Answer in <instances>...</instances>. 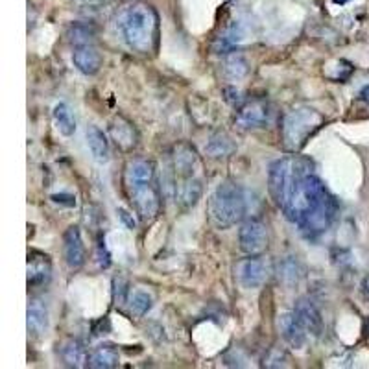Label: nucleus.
Segmentation results:
<instances>
[{"label":"nucleus","mask_w":369,"mask_h":369,"mask_svg":"<svg viewBox=\"0 0 369 369\" xmlns=\"http://www.w3.org/2000/svg\"><path fill=\"white\" fill-rule=\"evenodd\" d=\"M89 368L113 369L119 368V351L113 346H100L89 356Z\"/></svg>","instance_id":"obj_22"},{"label":"nucleus","mask_w":369,"mask_h":369,"mask_svg":"<svg viewBox=\"0 0 369 369\" xmlns=\"http://www.w3.org/2000/svg\"><path fill=\"white\" fill-rule=\"evenodd\" d=\"M294 314L299 318V321L303 323V327L306 328L309 336H319V334H321L323 321H321V314H319V310L316 309V305L312 301L306 299V297L297 301L296 309H294Z\"/></svg>","instance_id":"obj_16"},{"label":"nucleus","mask_w":369,"mask_h":369,"mask_svg":"<svg viewBox=\"0 0 369 369\" xmlns=\"http://www.w3.org/2000/svg\"><path fill=\"white\" fill-rule=\"evenodd\" d=\"M52 201L58 203V205H67V207L76 205V200H74V196H70V194H54V196H52Z\"/></svg>","instance_id":"obj_31"},{"label":"nucleus","mask_w":369,"mask_h":369,"mask_svg":"<svg viewBox=\"0 0 369 369\" xmlns=\"http://www.w3.org/2000/svg\"><path fill=\"white\" fill-rule=\"evenodd\" d=\"M61 360L65 362V365H69V368H85L89 365V356H87L85 347L80 340L76 338H69L67 342L61 343Z\"/></svg>","instance_id":"obj_18"},{"label":"nucleus","mask_w":369,"mask_h":369,"mask_svg":"<svg viewBox=\"0 0 369 369\" xmlns=\"http://www.w3.org/2000/svg\"><path fill=\"white\" fill-rule=\"evenodd\" d=\"M52 117H54V124L58 132L65 137H70L76 132V117H74L73 109H70L67 104H55L54 111H52Z\"/></svg>","instance_id":"obj_23"},{"label":"nucleus","mask_w":369,"mask_h":369,"mask_svg":"<svg viewBox=\"0 0 369 369\" xmlns=\"http://www.w3.org/2000/svg\"><path fill=\"white\" fill-rule=\"evenodd\" d=\"M279 331L283 334L284 342L288 343L294 349H303L309 340V333L306 328L303 327V323L299 321L294 312H287V314L279 316Z\"/></svg>","instance_id":"obj_12"},{"label":"nucleus","mask_w":369,"mask_h":369,"mask_svg":"<svg viewBox=\"0 0 369 369\" xmlns=\"http://www.w3.org/2000/svg\"><path fill=\"white\" fill-rule=\"evenodd\" d=\"M235 272H237V279L242 288L257 290L269 279L272 266H269V262L264 257L250 255V259H244L238 262Z\"/></svg>","instance_id":"obj_7"},{"label":"nucleus","mask_w":369,"mask_h":369,"mask_svg":"<svg viewBox=\"0 0 369 369\" xmlns=\"http://www.w3.org/2000/svg\"><path fill=\"white\" fill-rule=\"evenodd\" d=\"M109 135L114 144L124 151H129L137 146L139 133L132 122L124 117H114L109 124Z\"/></svg>","instance_id":"obj_13"},{"label":"nucleus","mask_w":369,"mask_h":369,"mask_svg":"<svg viewBox=\"0 0 369 369\" xmlns=\"http://www.w3.org/2000/svg\"><path fill=\"white\" fill-rule=\"evenodd\" d=\"M368 333H369V319H368Z\"/></svg>","instance_id":"obj_37"},{"label":"nucleus","mask_w":369,"mask_h":369,"mask_svg":"<svg viewBox=\"0 0 369 369\" xmlns=\"http://www.w3.org/2000/svg\"><path fill=\"white\" fill-rule=\"evenodd\" d=\"M269 120V107L264 102L255 100V102H247L238 109L237 126L240 129H257V128H264Z\"/></svg>","instance_id":"obj_10"},{"label":"nucleus","mask_w":369,"mask_h":369,"mask_svg":"<svg viewBox=\"0 0 369 369\" xmlns=\"http://www.w3.org/2000/svg\"><path fill=\"white\" fill-rule=\"evenodd\" d=\"M283 210L288 220L299 225L305 237L314 238L331 228L338 203L323 181L314 172H310L294 187Z\"/></svg>","instance_id":"obj_1"},{"label":"nucleus","mask_w":369,"mask_h":369,"mask_svg":"<svg viewBox=\"0 0 369 369\" xmlns=\"http://www.w3.org/2000/svg\"><path fill=\"white\" fill-rule=\"evenodd\" d=\"M290 356L281 349V347H274L269 349L268 355L264 356V368H288Z\"/></svg>","instance_id":"obj_27"},{"label":"nucleus","mask_w":369,"mask_h":369,"mask_svg":"<svg viewBox=\"0 0 369 369\" xmlns=\"http://www.w3.org/2000/svg\"><path fill=\"white\" fill-rule=\"evenodd\" d=\"M26 327L28 334L33 338H39L46 333V328H48V310H46V305L43 301L32 299L28 303Z\"/></svg>","instance_id":"obj_17"},{"label":"nucleus","mask_w":369,"mask_h":369,"mask_svg":"<svg viewBox=\"0 0 369 369\" xmlns=\"http://www.w3.org/2000/svg\"><path fill=\"white\" fill-rule=\"evenodd\" d=\"M119 216H120V220H122V222L126 223V228H128V229H135V228H137V222H135L133 215H129V213L126 209H119Z\"/></svg>","instance_id":"obj_32"},{"label":"nucleus","mask_w":369,"mask_h":369,"mask_svg":"<svg viewBox=\"0 0 369 369\" xmlns=\"http://www.w3.org/2000/svg\"><path fill=\"white\" fill-rule=\"evenodd\" d=\"M250 73V65H247L246 58L240 54H229L223 60V74L229 80H242Z\"/></svg>","instance_id":"obj_25"},{"label":"nucleus","mask_w":369,"mask_h":369,"mask_svg":"<svg viewBox=\"0 0 369 369\" xmlns=\"http://www.w3.org/2000/svg\"><path fill=\"white\" fill-rule=\"evenodd\" d=\"M126 191L142 220H154L159 215L161 196L155 187L154 163L146 159H133L124 173Z\"/></svg>","instance_id":"obj_3"},{"label":"nucleus","mask_w":369,"mask_h":369,"mask_svg":"<svg viewBox=\"0 0 369 369\" xmlns=\"http://www.w3.org/2000/svg\"><path fill=\"white\" fill-rule=\"evenodd\" d=\"M69 39L74 43L76 46H85V45H91L92 39H95V30L91 26H87V24H73L69 28Z\"/></svg>","instance_id":"obj_26"},{"label":"nucleus","mask_w":369,"mask_h":369,"mask_svg":"<svg viewBox=\"0 0 369 369\" xmlns=\"http://www.w3.org/2000/svg\"><path fill=\"white\" fill-rule=\"evenodd\" d=\"M247 213L246 191L232 181H222L209 201V215L218 229L237 225Z\"/></svg>","instance_id":"obj_5"},{"label":"nucleus","mask_w":369,"mask_h":369,"mask_svg":"<svg viewBox=\"0 0 369 369\" xmlns=\"http://www.w3.org/2000/svg\"><path fill=\"white\" fill-rule=\"evenodd\" d=\"M87 137V146H89V151L95 157V161L98 163H107L109 161V142H107V137L104 135L100 128L96 126H89L85 132Z\"/></svg>","instance_id":"obj_19"},{"label":"nucleus","mask_w":369,"mask_h":369,"mask_svg":"<svg viewBox=\"0 0 369 369\" xmlns=\"http://www.w3.org/2000/svg\"><path fill=\"white\" fill-rule=\"evenodd\" d=\"M281 279H283L287 284H294L297 283V279H299V269H297V262L292 259L284 260L283 266H281Z\"/></svg>","instance_id":"obj_28"},{"label":"nucleus","mask_w":369,"mask_h":369,"mask_svg":"<svg viewBox=\"0 0 369 369\" xmlns=\"http://www.w3.org/2000/svg\"><path fill=\"white\" fill-rule=\"evenodd\" d=\"M128 305L133 316L142 318V316H146L151 310V306H154V296H151L148 290H141V288H137V290L129 292Z\"/></svg>","instance_id":"obj_24"},{"label":"nucleus","mask_w":369,"mask_h":369,"mask_svg":"<svg viewBox=\"0 0 369 369\" xmlns=\"http://www.w3.org/2000/svg\"><path fill=\"white\" fill-rule=\"evenodd\" d=\"M128 297H129V292H128V288H126V281H124L122 277H114L113 279L114 305L122 306L124 303H128Z\"/></svg>","instance_id":"obj_29"},{"label":"nucleus","mask_w":369,"mask_h":369,"mask_svg":"<svg viewBox=\"0 0 369 369\" xmlns=\"http://www.w3.org/2000/svg\"><path fill=\"white\" fill-rule=\"evenodd\" d=\"M323 124V117L316 109L301 107L294 109L284 117L283 120V141L287 150L299 151Z\"/></svg>","instance_id":"obj_6"},{"label":"nucleus","mask_w":369,"mask_h":369,"mask_svg":"<svg viewBox=\"0 0 369 369\" xmlns=\"http://www.w3.org/2000/svg\"><path fill=\"white\" fill-rule=\"evenodd\" d=\"M63 257L70 269H80L85 264L87 253L83 246L82 231L77 225H70L63 235Z\"/></svg>","instance_id":"obj_9"},{"label":"nucleus","mask_w":369,"mask_h":369,"mask_svg":"<svg viewBox=\"0 0 369 369\" xmlns=\"http://www.w3.org/2000/svg\"><path fill=\"white\" fill-rule=\"evenodd\" d=\"M80 4H85V6H98L102 0H77Z\"/></svg>","instance_id":"obj_34"},{"label":"nucleus","mask_w":369,"mask_h":369,"mask_svg":"<svg viewBox=\"0 0 369 369\" xmlns=\"http://www.w3.org/2000/svg\"><path fill=\"white\" fill-rule=\"evenodd\" d=\"M235 151H237V144L228 133L223 132L213 133L205 144V154L213 159H223V157H229Z\"/></svg>","instance_id":"obj_20"},{"label":"nucleus","mask_w":369,"mask_h":369,"mask_svg":"<svg viewBox=\"0 0 369 369\" xmlns=\"http://www.w3.org/2000/svg\"><path fill=\"white\" fill-rule=\"evenodd\" d=\"M178 194V201L179 205L183 209H191L194 207L200 201L201 194H203V181L200 178H188V179H183V183L179 185V191H176Z\"/></svg>","instance_id":"obj_21"},{"label":"nucleus","mask_w":369,"mask_h":369,"mask_svg":"<svg viewBox=\"0 0 369 369\" xmlns=\"http://www.w3.org/2000/svg\"><path fill=\"white\" fill-rule=\"evenodd\" d=\"M238 244L246 255H260L268 247V228L262 220L250 218L240 225Z\"/></svg>","instance_id":"obj_8"},{"label":"nucleus","mask_w":369,"mask_h":369,"mask_svg":"<svg viewBox=\"0 0 369 369\" xmlns=\"http://www.w3.org/2000/svg\"><path fill=\"white\" fill-rule=\"evenodd\" d=\"M73 63L77 70L85 76H95L102 69L104 58L92 45L77 46L73 54Z\"/></svg>","instance_id":"obj_15"},{"label":"nucleus","mask_w":369,"mask_h":369,"mask_svg":"<svg viewBox=\"0 0 369 369\" xmlns=\"http://www.w3.org/2000/svg\"><path fill=\"white\" fill-rule=\"evenodd\" d=\"M334 2H336V4H340V6H343V4H347L349 0H334Z\"/></svg>","instance_id":"obj_36"},{"label":"nucleus","mask_w":369,"mask_h":369,"mask_svg":"<svg viewBox=\"0 0 369 369\" xmlns=\"http://www.w3.org/2000/svg\"><path fill=\"white\" fill-rule=\"evenodd\" d=\"M223 95H225V100L232 105V107H242V92L238 91L237 87H225L223 89Z\"/></svg>","instance_id":"obj_30"},{"label":"nucleus","mask_w":369,"mask_h":369,"mask_svg":"<svg viewBox=\"0 0 369 369\" xmlns=\"http://www.w3.org/2000/svg\"><path fill=\"white\" fill-rule=\"evenodd\" d=\"M117 30H119L122 41L129 50L139 54H150L157 46V14L146 4H133L126 8L117 18Z\"/></svg>","instance_id":"obj_2"},{"label":"nucleus","mask_w":369,"mask_h":369,"mask_svg":"<svg viewBox=\"0 0 369 369\" xmlns=\"http://www.w3.org/2000/svg\"><path fill=\"white\" fill-rule=\"evenodd\" d=\"M310 172H314V164L301 155H288V157L275 161L269 166L268 176V188L272 200L283 209L299 179L305 178Z\"/></svg>","instance_id":"obj_4"},{"label":"nucleus","mask_w":369,"mask_h":369,"mask_svg":"<svg viewBox=\"0 0 369 369\" xmlns=\"http://www.w3.org/2000/svg\"><path fill=\"white\" fill-rule=\"evenodd\" d=\"M172 169L176 176H179L181 179L194 178L196 170L200 169V159H198L196 150L191 144H178L173 148Z\"/></svg>","instance_id":"obj_11"},{"label":"nucleus","mask_w":369,"mask_h":369,"mask_svg":"<svg viewBox=\"0 0 369 369\" xmlns=\"http://www.w3.org/2000/svg\"><path fill=\"white\" fill-rule=\"evenodd\" d=\"M98 262H100L102 268H107V266L111 264L109 253H107V250H105L104 244H100V247H98Z\"/></svg>","instance_id":"obj_33"},{"label":"nucleus","mask_w":369,"mask_h":369,"mask_svg":"<svg viewBox=\"0 0 369 369\" xmlns=\"http://www.w3.org/2000/svg\"><path fill=\"white\" fill-rule=\"evenodd\" d=\"M52 266L48 257L32 251L28 253V287H43L50 281Z\"/></svg>","instance_id":"obj_14"},{"label":"nucleus","mask_w":369,"mask_h":369,"mask_svg":"<svg viewBox=\"0 0 369 369\" xmlns=\"http://www.w3.org/2000/svg\"><path fill=\"white\" fill-rule=\"evenodd\" d=\"M364 292L369 296V275L364 279Z\"/></svg>","instance_id":"obj_35"}]
</instances>
